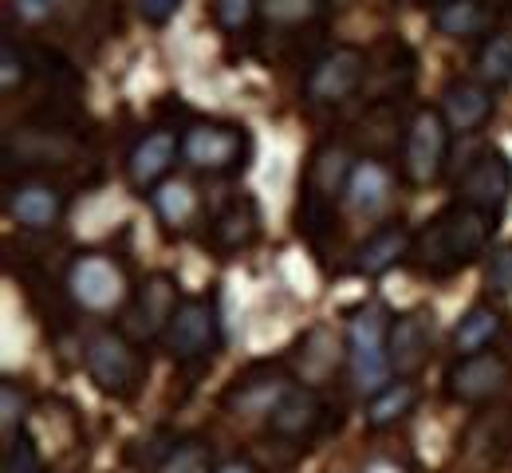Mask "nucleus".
Returning a JSON list of instances; mask_svg holds the SVG:
<instances>
[{
    "instance_id": "obj_1",
    "label": "nucleus",
    "mask_w": 512,
    "mask_h": 473,
    "mask_svg": "<svg viewBox=\"0 0 512 473\" xmlns=\"http://www.w3.org/2000/svg\"><path fill=\"white\" fill-rule=\"evenodd\" d=\"M493 237V217L473 209L465 202L446 205L442 213H434L426 221V229L414 237V257L418 265L434 276H449V272L465 269L469 261H477L489 249Z\"/></svg>"
},
{
    "instance_id": "obj_2",
    "label": "nucleus",
    "mask_w": 512,
    "mask_h": 473,
    "mask_svg": "<svg viewBox=\"0 0 512 473\" xmlns=\"http://www.w3.org/2000/svg\"><path fill=\"white\" fill-rule=\"evenodd\" d=\"M386 339H390V324L379 304H367L351 328H347V363H351V379L359 391L379 395L390 387V355H386Z\"/></svg>"
},
{
    "instance_id": "obj_3",
    "label": "nucleus",
    "mask_w": 512,
    "mask_h": 473,
    "mask_svg": "<svg viewBox=\"0 0 512 473\" xmlns=\"http://www.w3.org/2000/svg\"><path fill=\"white\" fill-rule=\"evenodd\" d=\"M449 154V123L442 111L434 107H418L410 127H406V142H402V174L414 186H430L442 178Z\"/></svg>"
},
{
    "instance_id": "obj_4",
    "label": "nucleus",
    "mask_w": 512,
    "mask_h": 473,
    "mask_svg": "<svg viewBox=\"0 0 512 473\" xmlns=\"http://www.w3.org/2000/svg\"><path fill=\"white\" fill-rule=\"evenodd\" d=\"M162 347H166L170 359H178V363H197V359L217 355V347H221V320H217V308H213L209 300H201V296H186V300L174 308V316H170V324H166V332H162Z\"/></svg>"
},
{
    "instance_id": "obj_5",
    "label": "nucleus",
    "mask_w": 512,
    "mask_h": 473,
    "mask_svg": "<svg viewBox=\"0 0 512 473\" xmlns=\"http://www.w3.org/2000/svg\"><path fill=\"white\" fill-rule=\"evenodd\" d=\"M67 292L83 312H115L130 300L123 269L103 253H83L67 269Z\"/></svg>"
},
{
    "instance_id": "obj_6",
    "label": "nucleus",
    "mask_w": 512,
    "mask_h": 473,
    "mask_svg": "<svg viewBox=\"0 0 512 473\" xmlns=\"http://www.w3.org/2000/svg\"><path fill=\"white\" fill-rule=\"evenodd\" d=\"M83 363H87V375L95 379L99 391L107 395H134L138 379H142V359L134 351L123 332H95L87 336V347H83Z\"/></svg>"
},
{
    "instance_id": "obj_7",
    "label": "nucleus",
    "mask_w": 512,
    "mask_h": 473,
    "mask_svg": "<svg viewBox=\"0 0 512 473\" xmlns=\"http://www.w3.org/2000/svg\"><path fill=\"white\" fill-rule=\"evenodd\" d=\"M367 83V56L355 44H339L331 52H323L320 60L312 64L304 91L316 107H335L343 99H351L359 87Z\"/></svg>"
},
{
    "instance_id": "obj_8",
    "label": "nucleus",
    "mask_w": 512,
    "mask_h": 473,
    "mask_svg": "<svg viewBox=\"0 0 512 473\" xmlns=\"http://www.w3.org/2000/svg\"><path fill=\"white\" fill-rule=\"evenodd\" d=\"M245 150L249 138L241 127H225V123H193L182 135V158L193 170L205 174H233L245 166Z\"/></svg>"
},
{
    "instance_id": "obj_9",
    "label": "nucleus",
    "mask_w": 512,
    "mask_h": 473,
    "mask_svg": "<svg viewBox=\"0 0 512 473\" xmlns=\"http://www.w3.org/2000/svg\"><path fill=\"white\" fill-rule=\"evenodd\" d=\"M509 194H512V162L509 154L497 150V146L481 150L465 166V174L457 182V202L473 205V209H481L489 217H497L509 205Z\"/></svg>"
},
{
    "instance_id": "obj_10",
    "label": "nucleus",
    "mask_w": 512,
    "mask_h": 473,
    "mask_svg": "<svg viewBox=\"0 0 512 473\" xmlns=\"http://www.w3.org/2000/svg\"><path fill=\"white\" fill-rule=\"evenodd\" d=\"M512 371L509 363L493 351H481V355H457V363L446 371V391L457 403H489L497 399L505 387H509Z\"/></svg>"
},
{
    "instance_id": "obj_11",
    "label": "nucleus",
    "mask_w": 512,
    "mask_h": 473,
    "mask_svg": "<svg viewBox=\"0 0 512 473\" xmlns=\"http://www.w3.org/2000/svg\"><path fill=\"white\" fill-rule=\"evenodd\" d=\"M178 288L170 276H150L134 296L127 300V316H123V336L127 339H162L174 308H178Z\"/></svg>"
},
{
    "instance_id": "obj_12",
    "label": "nucleus",
    "mask_w": 512,
    "mask_h": 473,
    "mask_svg": "<svg viewBox=\"0 0 512 473\" xmlns=\"http://www.w3.org/2000/svg\"><path fill=\"white\" fill-rule=\"evenodd\" d=\"M320 422H323V399L312 387H300V383H292L276 399V406L268 410V426L284 442H312L316 430H320Z\"/></svg>"
},
{
    "instance_id": "obj_13",
    "label": "nucleus",
    "mask_w": 512,
    "mask_h": 473,
    "mask_svg": "<svg viewBox=\"0 0 512 473\" xmlns=\"http://www.w3.org/2000/svg\"><path fill=\"white\" fill-rule=\"evenodd\" d=\"M182 154V142L170 131H150L142 135L127 154V174L134 190H158L174 166V158Z\"/></svg>"
},
{
    "instance_id": "obj_14",
    "label": "nucleus",
    "mask_w": 512,
    "mask_h": 473,
    "mask_svg": "<svg viewBox=\"0 0 512 473\" xmlns=\"http://www.w3.org/2000/svg\"><path fill=\"white\" fill-rule=\"evenodd\" d=\"M386 355H390V371L398 379H410L426 367L430 355V328L422 312H406L390 324V339H386Z\"/></svg>"
},
{
    "instance_id": "obj_15",
    "label": "nucleus",
    "mask_w": 512,
    "mask_h": 473,
    "mask_svg": "<svg viewBox=\"0 0 512 473\" xmlns=\"http://www.w3.org/2000/svg\"><path fill=\"white\" fill-rule=\"evenodd\" d=\"M347 150L343 146H323L312 158V170H308V182H304V194H308V213L323 217L339 190H347V178H351V166H347Z\"/></svg>"
},
{
    "instance_id": "obj_16",
    "label": "nucleus",
    "mask_w": 512,
    "mask_h": 473,
    "mask_svg": "<svg viewBox=\"0 0 512 473\" xmlns=\"http://www.w3.org/2000/svg\"><path fill=\"white\" fill-rule=\"evenodd\" d=\"M8 217L24 229H52L64 217V194L48 182H20L8 190Z\"/></svg>"
},
{
    "instance_id": "obj_17",
    "label": "nucleus",
    "mask_w": 512,
    "mask_h": 473,
    "mask_svg": "<svg viewBox=\"0 0 512 473\" xmlns=\"http://www.w3.org/2000/svg\"><path fill=\"white\" fill-rule=\"evenodd\" d=\"M442 115L449 131H477L493 115V87L481 79H453L442 91Z\"/></svg>"
},
{
    "instance_id": "obj_18",
    "label": "nucleus",
    "mask_w": 512,
    "mask_h": 473,
    "mask_svg": "<svg viewBox=\"0 0 512 473\" xmlns=\"http://www.w3.org/2000/svg\"><path fill=\"white\" fill-rule=\"evenodd\" d=\"M390 190H394L390 170H386L383 162H375V158H363V162L351 166V178H347L343 198H347V205L359 217H379L386 205H390Z\"/></svg>"
},
{
    "instance_id": "obj_19",
    "label": "nucleus",
    "mask_w": 512,
    "mask_h": 473,
    "mask_svg": "<svg viewBox=\"0 0 512 473\" xmlns=\"http://www.w3.org/2000/svg\"><path fill=\"white\" fill-rule=\"evenodd\" d=\"M410 249H414L410 229H406L402 221H390V225L375 229V233L359 245V261H355V269L363 272V276H383V272L394 269Z\"/></svg>"
},
{
    "instance_id": "obj_20",
    "label": "nucleus",
    "mask_w": 512,
    "mask_h": 473,
    "mask_svg": "<svg viewBox=\"0 0 512 473\" xmlns=\"http://www.w3.org/2000/svg\"><path fill=\"white\" fill-rule=\"evenodd\" d=\"M288 387L292 383H284L280 367H253L249 375L237 379V387L225 395V403L233 406V410H241V414H268Z\"/></svg>"
},
{
    "instance_id": "obj_21",
    "label": "nucleus",
    "mask_w": 512,
    "mask_h": 473,
    "mask_svg": "<svg viewBox=\"0 0 512 473\" xmlns=\"http://www.w3.org/2000/svg\"><path fill=\"white\" fill-rule=\"evenodd\" d=\"M260 233V205L253 198H233L213 217V245L221 253H241L249 249Z\"/></svg>"
},
{
    "instance_id": "obj_22",
    "label": "nucleus",
    "mask_w": 512,
    "mask_h": 473,
    "mask_svg": "<svg viewBox=\"0 0 512 473\" xmlns=\"http://www.w3.org/2000/svg\"><path fill=\"white\" fill-rule=\"evenodd\" d=\"M497 336H501V312L489 304H473L453 328V351L457 355H481Z\"/></svg>"
},
{
    "instance_id": "obj_23",
    "label": "nucleus",
    "mask_w": 512,
    "mask_h": 473,
    "mask_svg": "<svg viewBox=\"0 0 512 473\" xmlns=\"http://www.w3.org/2000/svg\"><path fill=\"white\" fill-rule=\"evenodd\" d=\"M489 24H493V16H489V8H485L481 0H442V4L434 8V28H438L442 36L465 40V36L485 32Z\"/></svg>"
},
{
    "instance_id": "obj_24",
    "label": "nucleus",
    "mask_w": 512,
    "mask_h": 473,
    "mask_svg": "<svg viewBox=\"0 0 512 473\" xmlns=\"http://www.w3.org/2000/svg\"><path fill=\"white\" fill-rule=\"evenodd\" d=\"M150 202H154V213H158L170 229H186L193 221V213H197V194H193L190 182H182V178H166V182L150 194Z\"/></svg>"
},
{
    "instance_id": "obj_25",
    "label": "nucleus",
    "mask_w": 512,
    "mask_h": 473,
    "mask_svg": "<svg viewBox=\"0 0 512 473\" xmlns=\"http://www.w3.org/2000/svg\"><path fill=\"white\" fill-rule=\"evenodd\" d=\"M414 403H418V387L406 383V379H398V383L383 387L379 395H371V403H367V426L371 430H383L390 422L406 418L414 410Z\"/></svg>"
},
{
    "instance_id": "obj_26",
    "label": "nucleus",
    "mask_w": 512,
    "mask_h": 473,
    "mask_svg": "<svg viewBox=\"0 0 512 473\" xmlns=\"http://www.w3.org/2000/svg\"><path fill=\"white\" fill-rule=\"evenodd\" d=\"M477 79L485 87H509L512 83V32H493L477 48Z\"/></svg>"
},
{
    "instance_id": "obj_27",
    "label": "nucleus",
    "mask_w": 512,
    "mask_h": 473,
    "mask_svg": "<svg viewBox=\"0 0 512 473\" xmlns=\"http://www.w3.org/2000/svg\"><path fill=\"white\" fill-rule=\"evenodd\" d=\"M260 16L276 28H300L323 16V0H260Z\"/></svg>"
},
{
    "instance_id": "obj_28",
    "label": "nucleus",
    "mask_w": 512,
    "mask_h": 473,
    "mask_svg": "<svg viewBox=\"0 0 512 473\" xmlns=\"http://www.w3.org/2000/svg\"><path fill=\"white\" fill-rule=\"evenodd\" d=\"M158 473H209V446L205 442H182V446H174Z\"/></svg>"
},
{
    "instance_id": "obj_29",
    "label": "nucleus",
    "mask_w": 512,
    "mask_h": 473,
    "mask_svg": "<svg viewBox=\"0 0 512 473\" xmlns=\"http://www.w3.org/2000/svg\"><path fill=\"white\" fill-rule=\"evenodd\" d=\"M213 16L225 32H245L260 16V0H213Z\"/></svg>"
},
{
    "instance_id": "obj_30",
    "label": "nucleus",
    "mask_w": 512,
    "mask_h": 473,
    "mask_svg": "<svg viewBox=\"0 0 512 473\" xmlns=\"http://www.w3.org/2000/svg\"><path fill=\"white\" fill-rule=\"evenodd\" d=\"M0 473H44L40 450L32 446V438L16 434L12 442H4V470Z\"/></svg>"
},
{
    "instance_id": "obj_31",
    "label": "nucleus",
    "mask_w": 512,
    "mask_h": 473,
    "mask_svg": "<svg viewBox=\"0 0 512 473\" xmlns=\"http://www.w3.org/2000/svg\"><path fill=\"white\" fill-rule=\"evenodd\" d=\"M485 288L497 292V296H512V241L489 253V265H485Z\"/></svg>"
},
{
    "instance_id": "obj_32",
    "label": "nucleus",
    "mask_w": 512,
    "mask_h": 473,
    "mask_svg": "<svg viewBox=\"0 0 512 473\" xmlns=\"http://www.w3.org/2000/svg\"><path fill=\"white\" fill-rule=\"evenodd\" d=\"M24 79H28V60H24V52L16 48V40L4 36V44H0V87H4V91H16Z\"/></svg>"
},
{
    "instance_id": "obj_33",
    "label": "nucleus",
    "mask_w": 512,
    "mask_h": 473,
    "mask_svg": "<svg viewBox=\"0 0 512 473\" xmlns=\"http://www.w3.org/2000/svg\"><path fill=\"white\" fill-rule=\"evenodd\" d=\"M0 406H4V438L12 442V438H16V426L24 422V410H28L24 391H20L12 379H4V383H0Z\"/></svg>"
},
{
    "instance_id": "obj_34",
    "label": "nucleus",
    "mask_w": 512,
    "mask_h": 473,
    "mask_svg": "<svg viewBox=\"0 0 512 473\" xmlns=\"http://www.w3.org/2000/svg\"><path fill=\"white\" fill-rule=\"evenodd\" d=\"M56 8H60V0H12V16L20 24H44Z\"/></svg>"
},
{
    "instance_id": "obj_35",
    "label": "nucleus",
    "mask_w": 512,
    "mask_h": 473,
    "mask_svg": "<svg viewBox=\"0 0 512 473\" xmlns=\"http://www.w3.org/2000/svg\"><path fill=\"white\" fill-rule=\"evenodd\" d=\"M178 8H182V0H138V12H142V20H146V24H154V28L170 24Z\"/></svg>"
},
{
    "instance_id": "obj_36",
    "label": "nucleus",
    "mask_w": 512,
    "mask_h": 473,
    "mask_svg": "<svg viewBox=\"0 0 512 473\" xmlns=\"http://www.w3.org/2000/svg\"><path fill=\"white\" fill-rule=\"evenodd\" d=\"M217 473H256V470L249 466V462H225V466H221Z\"/></svg>"
},
{
    "instance_id": "obj_37",
    "label": "nucleus",
    "mask_w": 512,
    "mask_h": 473,
    "mask_svg": "<svg viewBox=\"0 0 512 473\" xmlns=\"http://www.w3.org/2000/svg\"><path fill=\"white\" fill-rule=\"evenodd\" d=\"M367 473H402V470L390 466V462H375V466H367Z\"/></svg>"
}]
</instances>
